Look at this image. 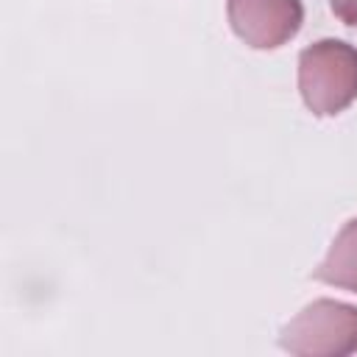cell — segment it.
<instances>
[{"label":"cell","instance_id":"obj_1","mask_svg":"<svg viewBox=\"0 0 357 357\" xmlns=\"http://www.w3.org/2000/svg\"><path fill=\"white\" fill-rule=\"evenodd\" d=\"M298 92L318 117L340 114L357 100V47L343 39H321L298 56Z\"/></svg>","mask_w":357,"mask_h":357},{"label":"cell","instance_id":"obj_2","mask_svg":"<svg viewBox=\"0 0 357 357\" xmlns=\"http://www.w3.org/2000/svg\"><path fill=\"white\" fill-rule=\"evenodd\" d=\"M279 346L298 357L357 354V307L315 298L282 326Z\"/></svg>","mask_w":357,"mask_h":357},{"label":"cell","instance_id":"obj_3","mask_svg":"<svg viewBox=\"0 0 357 357\" xmlns=\"http://www.w3.org/2000/svg\"><path fill=\"white\" fill-rule=\"evenodd\" d=\"M231 31L254 50H273L290 42L304 22L301 0H226Z\"/></svg>","mask_w":357,"mask_h":357},{"label":"cell","instance_id":"obj_4","mask_svg":"<svg viewBox=\"0 0 357 357\" xmlns=\"http://www.w3.org/2000/svg\"><path fill=\"white\" fill-rule=\"evenodd\" d=\"M312 276L324 284L357 293V218L343 223Z\"/></svg>","mask_w":357,"mask_h":357},{"label":"cell","instance_id":"obj_5","mask_svg":"<svg viewBox=\"0 0 357 357\" xmlns=\"http://www.w3.org/2000/svg\"><path fill=\"white\" fill-rule=\"evenodd\" d=\"M329 8L343 25L357 28V0H329Z\"/></svg>","mask_w":357,"mask_h":357}]
</instances>
